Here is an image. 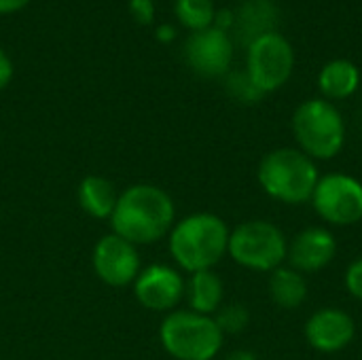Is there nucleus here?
<instances>
[{
	"mask_svg": "<svg viewBox=\"0 0 362 360\" xmlns=\"http://www.w3.org/2000/svg\"><path fill=\"white\" fill-rule=\"evenodd\" d=\"M278 21V8L272 0H246L238 11H235V32L238 38L242 42H246V47L267 34V32H276L274 25Z\"/></svg>",
	"mask_w": 362,
	"mask_h": 360,
	"instance_id": "nucleus-16",
	"label": "nucleus"
},
{
	"mask_svg": "<svg viewBox=\"0 0 362 360\" xmlns=\"http://www.w3.org/2000/svg\"><path fill=\"white\" fill-rule=\"evenodd\" d=\"M176 223V206L170 193L157 185L140 182L119 193L115 212L110 216L112 233L132 242L134 246H146L170 236Z\"/></svg>",
	"mask_w": 362,
	"mask_h": 360,
	"instance_id": "nucleus-1",
	"label": "nucleus"
},
{
	"mask_svg": "<svg viewBox=\"0 0 362 360\" xmlns=\"http://www.w3.org/2000/svg\"><path fill=\"white\" fill-rule=\"evenodd\" d=\"M257 180L272 199L286 206H301L312 199L320 170L297 146H282L263 155L257 168Z\"/></svg>",
	"mask_w": 362,
	"mask_h": 360,
	"instance_id": "nucleus-3",
	"label": "nucleus"
},
{
	"mask_svg": "<svg viewBox=\"0 0 362 360\" xmlns=\"http://www.w3.org/2000/svg\"><path fill=\"white\" fill-rule=\"evenodd\" d=\"M235 25V11H229V8H216V15H214V28L223 30V32H229L231 28Z\"/></svg>",
	"mask_w": 362,
	"mask_h": 360,
	"instance_id": "nucleus-24",
	"label": "nucleus"
},
{
	"mask_svg": "<svg viewBox=\"0 0 362 360\" xmlns=\"http://www.w3.org/2000/svg\"><path fill=\"white\" fill-rule=\"evenodd\" d=\"M337 255V240L329 227L312 225L288 240L286 265L305 274H318L333 263Z\"/></svg>",
	"mask_w": 362,
	"mask_h": 360,
	"instance_id": "nucleus-12",
	"label": "nucleus"
},
{
	"mask_svg": "<svg viewBox=\"0 0 362 360\" xmlns=\"http://www.w3.org/2000/svg\"><path fill=\"white\" fill-rule=\"evenodd\" d=\"M308 280L291 265H282L269 274V297L280 310H297L308 299Z\"/></svg>",
	"mask_w": 362,
	"mask_h": 360,
	"instance_id": "nucleus-18",
	"label": "nucleus"
},
{
	"mask_svg": "<svg viewBox=\"0 0 362 360\" xmlns=\"http://www.w3.org/2000/svg\"><path fill=\"white\" fill-rule=\"evenodd\" d=\"M30 0H0V15H11L28 6Z\"/></svg>",
	"mask_w": 362,
	"mask_h": 360,
	"instance_id": "nucleus-26",
	"label": "nucleus"
},
{
	"mask_svg": "<svg viewBox=\"0 0 362 360\" xmlns=\"http://www.w3.org/2000/svg\"><path fill=\"white\" fill-rule=\"evenodd\" d=\"M129 15L136 23L148 25L155 19V2L153 0H129Z\"/></svg>",
	"mask_w": 362,
	"mask_h": 360,
	"instance_id": "nucleus-23",
	"label": "nucleus"
},
{
	"mask_svg": "<svg viewBox=\"0 0 362 360\" xmlns=\"http://www.w3.org/2000/svg\"><path fill=\"white\" fill-rule=\"evenodd\" d=\"M295 70V49L280 32H267L255 38L246 51V72L263 91H278L288 83Z\"/></svg>",
	"mask_w": 362,
	"mask_h": 360,
	"instance_id": "nucleus-8",
	"label": "nucleus"
},
{
	"mask_svg": "<svg viewBox=\"0 0 362 360\" xmlns=\"http://www.w3.org/2000/svg\"><path fill=\"white\" fill-rule=\"evenodd\" d=\"M174 11L178 21L191 32H199L214 25L216 6L212 0H176Z\"/></svg>",
	"mask_w": 362,
	"mask_h": 360,
	"instance_id": "nucleus-19",
	"label": "nucleus"
},
{
	"mask_svg": "<svg viewBox=\"0 0 362 360\" xmlns=\"http://www.w3.org/2000/svg\"><path fill=\"white\" fill-rule=\"evenodd\" d=\"M76 199H78L81 210L85 214H89L91 219H98V221L108 219L110 221L117 199H119V193H117V187L108 178L91 174L81 180Z\"/></svg>",
	"mask_w": 362,
	"mask_h": 360,
	"instance_id": "nucleus-17",
	"label": "nucleus"
},
{
	"mask_svg": "<svg viewBox=\"0 0 362 360\" xmlns=\"http://www.w3.org/2000/svg\"><path fill=\"white\" fill-rule=\"evenodd\" d=\"M305 342L322 354L346 350L356 337L354 318L341 308H320L305 320Z\"/></svg>",
	"mask_w": 362,
	"mask_h": 360,
	"instance_id": "nucleus-13",
	"label": "nucleus"
},
{
	"mask_svg": "<svg viewBox=\"0 0 362 360\" xmlns=\"http://www.w3.org/2000/svg\"><path fill=\"white\" fill-rule=\"evenodd\" d=\"M344 286L348 291L350 297H354L356 301H362V257L354 259L344 274Z\"/></svg>",
	"mask_w": 362,
	"mask_h": 360,
	"instance_id": "nucleus-22",
	"label": "nucleus"
},
{
	"mask_svg": "<svg viewBox=\"0 0 362 360\" xmlns=\"http://www.w3.org/2000/svg\"><path fill=\"white\" fill-rule=\"evenodd\" d=\"M225 360H259V359H257V354H255V352H250V350H233V352H229V354H227V359Z\"/></svg>",
	"mask_w": 362,
	"mask_h": 360,
	"instance_id": "nucleus-28",
	"label": "nucleus"
},
{
	"mask_svg": "<svg viewBox=\"0 0 362 360\" xmlns=\"http://www.w3.org/2000/svg\"><path fill=\"white\" fill-rule=\"evenodd\" d=\"M214 320L223 331V335H238L248 329L250 312L244 303H223L214 314Z\"/></svg>",
	"mask_w": 362,
	"mask_h": 360,
	"instance_id": "nucleus-20",
	"label": "nucleus"
},
{
	"mask_svg": "<svg viewBox=\"0 0 362 360\" xmlns=\"http://www.w3.org/2000/svg\"><path fill=\"white\" fill-rule=\"evenodd\" d=\"M11 79H13V62H11V57L0 49V91L11 83Z\"/></svg>",
	"mask_w": 362,
	"mask_h": 360,
	"instance_id": "nucleus-25",
	"label": "nucleus"
},
{
	"mask_svg": "<svg viewBox=\"0 0 362 360\" xmlns=\"http://www.w3.org/2000/svg\"><path fill=\"white\" fill-rule=\"evenodd\" d=\"M155 34H157V40H161V42H170V40H174V38H176V30H174V25H168V23L159 25Z\"/></svg>",
	"mask_w": 362,
	"mask_h": 360,
	"instance_id": "nucleus-27",
	"label": "nucleus"
},
{
	"mask_svg": "<svg viewBox=\"0 0 362 360\" xmlns=\"http://www.w3.org/2000/svg\"><path fill=\"white\" fill-rule=\"evenodd\" d=\"M229 233V225L218 214L193 212L174 223L168 248L174 263L187 274L214 269L227 257Z\"/></svg>",
	"mask_w": 362,
	"mask_h": 360,
	"instance_id": "nucleus-2",
	"label": "nucleus"
},
{
	"mask_svg": "<svg viewBox=\"0 0 362 360\" xmlns=\"http://www.w3.org/2000/svg\"><path fill=\"white\" fill-rule=\"evenodd\" d=\"M361 85V70L354 62L350 59H331L329 64L322 66L318 74V89L325 100L337 102V100H348L358 91Z\"/></svg>",
	"mask_w": 362,
	"mask_h": 360,
	"instance_id": "nucleus-15",
	"label": "nucleus"
},
{
	"mask_svg": "<svg viewBox=\"0 0 362 360\" xmlns=\"http://www.w3.org/2000/svg\"><path fill=\"white\" fill-rule=\"evenodd\" d=\"M314 212L331 227H352L362 221V182L346 172L320 176L312 199Z\"/></svg>",
	"mask_w": 362,
	"mask_h": 360,
	"instance_id": "nucleus-7",
	"label": "nucleus"
},
{
	"mask_svg": "<svg viewBox=\"0 0 362 360\" xmlns=\"http://www.w3.org/2000/svg\"><path fill=\"white\" fill-rule=\"evenodd\" d=\"M346 134L344 115L325 98L305 100L293 112V136L297 149L316 163L335 159L344 151Z\"/></svg>",
	"mask_w": 362,
	"mask_h": 360,
	"instance_id": "nucleus-4",
	"label": "nucleus"
},
{
	"mask_svg": "<svg viewBox=\"0 0 362 360\" xmlns=\"http://www.w3.org/2000/svg\"><path fill=\"white\" fill-rule=\"evenodd\" d=\"M185 299L189 310L204 316H214L225 301V284L214 269L195 272L187 280Z\"/></svg>",
	"mask_w": 362,
	"mask_h": 360,
	"instance_id": "nucleus-14",
	"label": "nucleus"
},
{
	"mask_svg": "<svg viewBox=\"0 0 362 360\" xmlns=\"http://www.w3.org/2000/svg\"><path fill=\"white\" fill-rule=\"evenodd\" d=\"M95 276L115 289H123L134 284L140 274V255L138 246L123 240L117 233H108L100 238L93 246L91 255Z\"/></svg>",
	"mask_w": 362,
	"mask_h": 360,
	"instance_id": "nucleus-10",
	"label": "nucleus"
},
{
	"mask_svg": "<svg viewBox=\"0 0 362 360\" xmlns=\"http://www.w3.org/2000/svg\"><path fill=\"white\" fill-rule=\"evenodd\" d=\"M132 286H134V295L138 303L144 310L170 314L185 299L187 280L176 267L155 263V265L140 269Z\"/></svg>",
	"mask_w": 362,
	"mask_h": 360,
	"instance_id": "nucleus-9",
	"label": "nucleus"
},
{
	"mask_svg": "<svg viewBox=\"0 0 362 360\" xmlns=\"http://www.w3.org/2000/svg\"><path fill=\"white\" fill-rule=\"evenodd\" d=\"M185 59L189 68L199 76H227L233 59V40L229 32H223L214 25L199 32H191L185 42Z\"/></svg>",
	"mask_w": 362,
	"mask_h": 360,
	"instance_id": "nucleus-11",
	"label": "nucleus"
},
{
	"mask_svg": "<svg viewBox=\"0 0 362 360\" xmlns=\"http://www.w3.org/2000/svg\"><path fill=\"white\" fill-rule=\"evenodd\" d=\"M288 238L284 231L265 219L244 221L229 233L227 255L244 269L272 274L286 263Z\"/></svg>",
	"mask_w": 362,
	"mask_h": 360,
	"instance_id": "nucleus-6",
	"label": "nucleus"
},
{
	"mask_svg": "<svg viewBox=\"0 0 362 360\" xmlns=\"http://www.w3.org/2000/svg\"><path fill=\"white\" fill-rule=\"evenodd\" d=\"M159 342L174 360H214L223 350L225 335L214 316L174 310L159 327Z\"/></svg>",
	"mask_w": 362,
	"mask_h": 360,
	"instance_id": "nucleus-5",
	"label": "nucleus"
},
{
	"mask_svg": "<svg viewBox=\"0 0 362 360\" xmlns=\"http://www.w3.org/2000/svg\"><path fill=\"white\" fill-rule=\"evenodd\" d=\"M225 87H227V93L242 102V104H255L259 102L265 93L252 83V79L248 76L246 70H240V72H229L225 76Z\"/></svg>",
	"mask_w": 362,
	"mask_h": 360,
	"instance_id": "nucleus-21",
	"label": "nucleus"
}]
</instances>
